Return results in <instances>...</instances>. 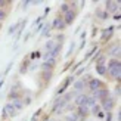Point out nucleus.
<instances>
[{
	"instance_id": "obj_33",
	"label": "nucleus",
	"mask_w": 121,
	"mask_h": 121,
	"mask_svg": "<svg viewBox=\"0 0 121 121\" xmlns=\"http://www.w3.org/2000/svg\"><path fill=\"white\" fill-rule=\"evenodd\" d=\"M6 4H9V2H6V0H0V9H4Z\"/></svg>"
},
{
	"instance_id": "obj_11",
	"label": "nucleus",
	"mask_w": 121,
	"mask_h": 121,
	"mask_svg": "<svg viewBox=\"0 0 121 121\" xmlns=\"http://www.w3.org/2000/svg\"><path fill=\"white\" fill-rule=\"evenodd\" d=\"M72 81H74V77H72V75H71V77H68V78H65V81L62 83V86H60V87L58 89V92H56V93L60 96V95H62V93L65 92V90H66V87H68V86H69V84H71Z\"/></svg>"
},
{
	"instance_id": "obj_15",
	"label": "nucleus",
	"mask_w": 121,
	"mask_h": 121,
	"mask_svg": "<svg viewBox=\"0 0 121 121\" xmlns=\"http://www.w3.org/2000/svg\"><path fill=\"white\" fill-rule=\"evenodd\" d=\"M12 105H13V108H15L16 111H22V108H24V102H22V99H16V100L12 102Z\"/></svg>"
},
{
	"instance_id": "obj_9",
	"label": "nucleus",
	"mask_w": 121,
	"mask_h": 121,
	"mask_svg": "<svg viewBox=\"0 0 121 121\" xmlns=\"http://www.w3.org/2000/svg\"><path fill=\"white\" fill-rule=\"evenodd\" d=\"M66 25H65V22H64V19L60 16H56L55 19H53V22H52V25H50V28H55V30H64Z\"/></svg>"
},
{
	"instance_id": "obj_6",
	"label": "nucleus",
	"mask_w": 121,
	"mask_h": 121,
	"mask_svg": "<svg viewBox=\"0 0 121 121\" xmlns=\"http://www.w3.org/2000/svg\"><path fill=\"white\" fill-rule=\"evenodd\" d=\"M108 96H109V92H108L106 89H98V90H95L93 92V98L98 100V99H100V100H104L105 98H108Z\"/></svg>"
},
{
	"instance_id": "obj_14",
	"label": "nucleus",
	"mask_w": 121,
	"mask_h": 121,
	"mask_svg": "<svg viewBox=\"0 0 121 121\" xmlns=\"http://www.w3.org/2000/svg\"><path fill=\"white\" fill-rule=\"evenodd\" d=\"M60 49H62V44L56 43V44H55V47L52 49V52L49 53V56H50V58H53V59H56V56H58L59 53H60Z\"/></svg>"
},
{
	"instance_id": "obj_21",
	"label": "nucleus",
	"mask_w": 121,
	"mask_h": 121,
	"mask_svg": "<svg viewBox=\"0 0 121 121\" xmlns=\"http://www.w3.org/2000/svg\"><path fill=\"white\" fill-rule=\"evenodd\" d=\"M93 105H96V99L93 96H87V100H86V106L87 108H92Z\"/></svg>"
},
{
	"instance_id": "obj_38",
	"label": "nucleus",
	"mask_w": 121,
	"mask_h": 121,
	"mask_svg": "<svg viewBox=\"0 0 121 121\" xmlns=\"http://www.w3.org/2000/svg\"><path fill=\"white\" fill-rule=\"evenodd\" d=\"M115 93H117V96H120V84H117V87H115Z\"/></svg>"
},
{
	"instance_id": "obj_35",
	"label": "nucleus",
	"mask_w": 121,
	"mask_h": 121,
	"mask_svg": "<svg viewBox=\"0 0 121 121\" xmlns=\"http://www.w3.org/2000/svg\"><path fill=\"white\" fill-rule=\"evenodd\" d=\"M106 121H112V114L111 112H106V118H105Z\"/></svg>"
},
{
	"instance_id": "obj_37",
	"label": "nucleus",
	"mask_w": 121,
	"mask_h": 121,
	"mask_svg": "<svg viewBox=\"0 0 121 121\" xmlns=\"http://www.w3.org/2000/svg\"><path fill=\"white\" fill-rule=\"evenodd\" d=\"M10 68H12V62H10V64L8 65V68H6V71H4V74H8V72L10 71Z\"/></svg>"
},
{
	"instance_id": "obj_27",
	"label": "nucleus",
	"mask_w": 121,
	"mask_h": 121,
	"mask_svg": "<svg viewBox=\"0 0 121 121\" xmlns=\"http://www.w3.org/2000/svg\"><path fill=\"white\" fill-rule=\"evenodd\" d=\"M50 31V25H46L44 28H43V33H41V35H43V37H49V33Z\"/></svg>"
},
{
	"instance_id": "obj_12",
	"label": "nucleus",
	"mask_w": 121,
	"mask_h": 121,
	"mask_svg": "<svg viewBox=\"0 0 121 121\" xmlns=\"http://www.w3.org/2000/svg\"><path fill=\"white\" fill-rule=\"evenodd\" d=\"M86 100H87V95H83V93L81 95H77L75 99H74L77 106H86Z\"/></svg>"
},
{
	"instance_id": "obj_30",
	"label": "nucleus",
	"mask_w": 121,
	"mask_h": 121,
	"mask_svg": "<svg viewBox=\"0 0 121 121\" xmlns=\"http://www.w3.org/2000/svg\"><path fill=\"white\" fill-rule=\"evenodd\" d=\"M6 16H8V13H6V10L4 9H0V22L4 21L6 19Z\"/></svg>"
},
{
	"instance_id": "obj_26",
	"label": "nucleus",
	"mask_w": 121,
	"mask_h": 121,
	"mask_svg": "<svg viewBox=\"0 0 121 121\" xmlns=\"http://www.w3.org/2000/svg\"><path fill=\"white\" fill-rule=\"evenodd\" d=\"M71 8H69V4L68 3H62L60 4V12H62V13H65V12H68Z\"/></svg>"
},
{
	"instance_id": "obj_19",
	"label": "nucleus",
	"mask_w": 121,
	"mask_h": 121,
	"mask_svg": "<svg viewBox=\"0 0 121 121\" xmlns=\"http://www.w3.org/2000/svg\"><path fill=\"white\" fill-rule=\"evenodd\" d=\"M112 31H114V28H108V30H105V31L102 33V40H108L109 37H112Z\"/></svg>"
},
{
	"instance_id": "obj_1",
	"label": "nucleus",
	"mask_w": 121,
	"mask_h": 121,
	"mask_svg": "<svg viewBox=\"0 0 121 121\" xmlns=\"http://www.w3.org/2000/svg\"><path fill=\"white\" fill-rule=\"evenodd\" d=\"M106 69L111 74V77L117 78V81L120 83V72H121V62H120V59H111L109 64H108V66H106Z\"/></svg>"
},
{
	"instance_id": "obj_36",
	"label": "nucleus",
	"mask_w": 121,
	"mask_h": 121,
	"mask_svg": "<svg viewBox=\"0 0 121 121\" xmlns=\"http://www.w3.org/2000/svg\"><path fill=\"white\" fill-rule=\"evenodd\" d=\"M96 117H99V118H104V117H105V112H104V111H99L98 114H96Z\"/></svg>"
},
{
	"instance_id": "obj_5",
	"label": "nucleus",
	"mask_w": 121,
	"mask_h": 121,
	"mask_svg": "<svg viewBox=\"0 0 121 121\" xmlns=\"http://www.w3.org/2000/svg\"><path fill=\"white\" fill-rule=\"evenodd\" d=\"M114 99L111 98V96H108V98H105L104 100H102V108H104V111L105 112H111L112 111V108H114Z\"/></svg>"
},
{
	"instance_id": "obj_28",
	"label": "nucleus",
	"mask_w": 121,
	"mask_h": 121,
	"mask_svg": "<svg viewBox=\"0 0 121 121\" xmlns=\"http://www.w3.org/2000/svg\"><path fill=\"white\" fill-rule=\"evenodd\" d=\"M66 121H78V115L77 114H69V115L66 117Z\"/></svg>"
},
{
	"instance_id": "obj_25",
	"label": "nucleus",
	"mask_w": 121,
	"mask_h": 121,
	"mask_svg": "<svg viewBox=\"0 0 121 121\" xmlns=\"http://www.w3.org/2000/svg\"><path fill=\"white\" fill-rule=\"evenodd\" d=\"M111 55H112V56H117V59L120 58V44L114 46L112 49H111Z\"/></svg>"
},
{
	"instance_id": "obj_31",
	"label": "nucleus",
	"mask_w": 121,
	"mask_h": 121,
	"mask_svg": "<svg viewBox=\"0 0 121 121\" xmlns=\"http://www.w3.org/2000/svg\"><path fill=\"white\" fill-rule=\"evenodd\" d=\"M99 111H100V106H99V105H93V106H92V114H93V115H96Z\"/></svg>"
},
{
	"instance_id": "obj_4",
	"label": "nucleus",
	"mask_w": 121,
	"mask_h": 121,
	"mask_svg": "<svg viewBox=\"0 0 121 121\" xmlns=\"http://www.w3.org/2000/svg\"><path fill=\"white\" fill-rule=\"evenodd\" d=\"M75 16H77V12L72 10V9H69L68 12H65V13H64V18H62L64 22H65V25H71V24L74 22Z\"/></svg>"
},
{
	"instance_id": "obj_16",
	"label": "nucleus",
	"mask_w": 121,
	"mask_h": 121,
	"mask_svg": "<svg viewBox=\"0 0 121 121\" xmlns=\"http://www.w3.org/2000/svg\"><path fill=\"white\" fill-rule=\"evenodd\" d=\"M96 72H98L99 75H105V74H108L106 65H96Z\"/></svg>"
},
{
	"instance_id": "obj_13",
	"label": "nucleus",
	"mask_w": 121,
	"mask_h": 121,
	"mask_svg": "<svg viewBox=\"0 0 121 121\" xmlns=\"http://www.w3.org/2000/svg\"><path fill=\"white\" fill-rule=\"evenodd\" d=\"M77 115H78V118L87 117V115H89V108H87V106H78V108H77Z\"/></svg>"
},
{
	"instance_id": "obj_32",
	"label": "nucleus",
	"mask_w": 121,
	"mask_h": 121,
	"mask_svg": "<svg viewBox=\"0 0 121 121\" xmlns=\"http://www.w3.org/2000/svg\"><path fill=\"white\" fill-rule=\"evenodd\" d=\"M39 56H40V52H33L31 55H30V59H31V60H34V59H37Z\"/></svg>"
},
{
	"instance_id": "obj_23",
	"label": "nucleus",
	"mask_w": 121,
	"mask_h": 121,
	"mask_svg": "<svg viewBox=\"0 0 121 121\" xmlns=\"http://www.w3.org/2000/svg\"><path fill=\"white\" fill-rule=\"evenodd\" d=\"M21 24H22V22H16V24H13V25H12V27H9V30H8L9 35H12V34H13V33L16 31V30L19 28V25H21Z\"/></svg>"
},
{
	"instance_id": "obj_2",
	"label": "nucleus",
	"mask_w": 121,
	"mask_h": 121,
	"mask_svg": "<svg viewBox=\"0 0 121 121\" xmlns=\"http://www.w3.org/2000/svg\"><path fill=\"white\" fill-rule=\"evenodd\" d=\"M72 99V95L71 93H66L65 96H59L58 100L55 102V105H53V111H60L62 108H65L68 105V102Z\"/></svg>"
},
{
	"instance_id": "obj_24",
	"label": "nucleus",
	"mask_w": 121,
	"mask_h": 121,
	"mask_svg": "<svg viewBox=\"0 0 121 121\" xmlns=\"http://www.w3.org/2000/svg\"><path fill=\"white\" fill-rule=\"evenodd\" d=\"M105 62H106L105 55H99V56H96V65H105Z\"/></svg>"
},
{
	"instance_id": "obj_7",
	"label": "nucleus",
	"mask_w": 121,
	"mask_h": 121,
	"mask_svg": "<svg viewBox=\"0 0 121 121\" xmlns=\"http://www.w3.org/2000/svg\"><path fill=\"white\" fill-rule=\"evenodd\" d=\"M55 65H56V59L49 58V59H46L44 62H43L41 68H43V71H52L53 68H55Z\"/></svg>"
},
{
	"instance_id": "obj_39",
	"label": "nucleus",
	"mask_w": 121,
	"mask_h": 121,
	"mask_svg": "<svg viewBox=\"0 0 121 121\" xmlns=\"http://www.w3.org/2000/svg\"><path fill=\"white\" fill-rule=\"evenodd\" d=\"M120 18H121V16H120V13H115V15H114V19H117V21H120Z\"/></svg>"
},
{
	"instance_id": "obj_18",
	"label": "nucleus",
	"mask_w": 121,
	"mask_h": 121,
	"mask_svg": "<svg viewBox=\"0 0 121 121\" xmlns=\"http://www.w3.org/2000/svg\"><path fill=\"white\" fill-rule=\"evenodd\" d=\"M8 98H9V100H16V99H21V95L18 93V92H15V90H12V92H9V95H8Z\"/></svg>"
},
{
	"instance_id": "obj_22",
	"label": "nucleus",
	"mask_w": 121,
	"mask_h": 121,
	"mask_svg": "<svg viewBox=\"0 0 121 121\" xmlns=\"http://www.w3.org/2000/svg\"><path fill=\"white\" fill-rule=\"evenodd\" d=\"M55 44H56V43H55L53 40H49V41L46 43V46H44V47H46V52H47V53H50V52H52V49L55 47Z\"/></svg>"
},
{
	"instance_id": "obj_10",
	"label": "nucleus",
	"mask_w": 121,
	"mask_h": 121,
	"mask_svg": "<svg viewBox=\"0 0 121 121\" xmlns=\"http://www.w3.org/2000/svg\"><path fill=\"white\" fill-rule=\"evenodd\" d=\"M102 81L98 80V78H92V80H89V89L92 90V92H95V90H98V89H102Z\"/></svg>"
},
{
	"instance_id": "obj_29",
	"label": "nucleus",
	"mask_w": 121,
	"mask_h": 121,
	"mask_svg": "<svg viewBox=\"0 0 121 121\" xmlns=\"http://www.w3.org/2000/svg\"><path fill=\"white\" fill-rule=\"evenodd\" d=\"M43 78H44L46 81H49L50 78H52V71H44L43 72Z\"/></svg>"
},
{
	"instance_id": "obj_34",
	"label": "nucleus",
	"mask_w": 121,
	"mask_h": 121,
	"mask_svg": "<svg viewBox=\"0 0 121 121\" xmlns=\"http://www.w3.org/2000/svg\"><path fill=\"white\" fill-rule=\"evenodd\" d=\"M74 46H75L74 43H71V47H69V50H68V53H66V56H69L71 53H72V50H74Z\"/></svg>"
},
{
	"instance_id": "obj_8",
	"label": "nucleus",
	"mask_w": 121,
	"mask_h": 121,
	"mask_svg": "<svg viewBox=\"0 0 121 121\" xmlns=\"http://www.w3.org/2000/svg\"><path fill=\"white\" fill-rule=\"evenodd\" d=\"M106 12H117L120 9V2H114V0H108L105 3Z\"/></svg>"
},
{
	"instance_id": "obj_20",
	"label": "nucleus",
	"mask_w": 121,
	"mask_h": 121,
	"mask_svg": "<svg viewBox=\"0 0 121 121\" xmlns=\"http://www.w3.org/2000/svg\"><path fill=\"white\" fill-rule=\"evenodd\" d=\"M74 89H75V92H81V90L84 89V81L83 80H77L74 83Z\"/></svg>"
},
{
	"instance_id": "obj_17",
	"label": "nucleus",
	"mask_w": 121,
	"mask_h": 121,
	"mask_svg": "<svg viewBox=\"0 0 121 121\" xmlns=\"http://www.w3.org/2000/svg\"><path fill=\"white\" fill-rule=\"evenodd\" d=\"M96 16H98V18H100V19H106V18L108 16H109V13H108V12L106 10H100V9H98V10H96Z\"/></svg>"
},
{
	"instance_id": "obj_3",
	"label": "nucleus",
	"mask_w": 121,
	"mask_h": 121,
	"mask_svg": "<svg viewBox=\"0 0 121 121\" xmlns=\"http://www.w3.org/2000/svg\"><path fill=\"white\" fill-rule=\"evenodd\" d=\"M16 109L13 108V105H12V102H9V104H6L3 111H2V117L3 118H9V117H15L16 115Z\"/></svg>"
}]
</instances>
